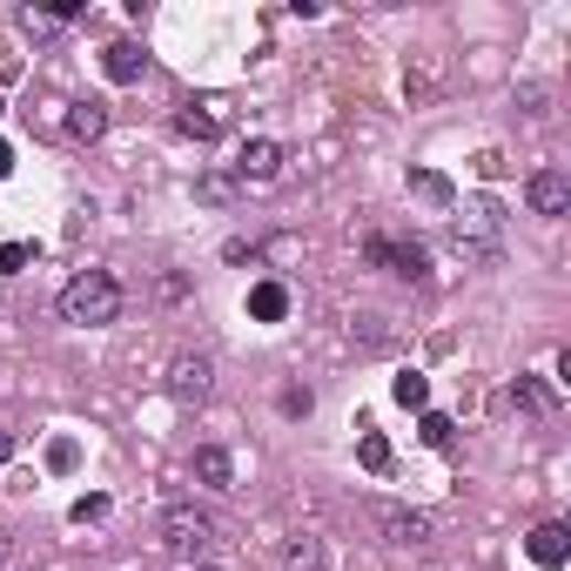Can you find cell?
Listing matches in <instances>:
<instances>
[{"mask_svg": "<svg viewBox=\"0 0 571 571\" xmlns=\"http://www.w3.org/2000/svg\"><path fill=\"white\" fill-rule=\"evenodd\" d=\"M182 571H235V564H222V558H202V564H182Z\"/></svg>", "mask_w": 571, "mask_h": 571, "instance_id": "1f68e13d", "label": "cell"}, {"mask_svg": "<svg viewBox=\"0 0 571 571\" xmlns=\"http://www.w3.org/2000/svg\"><path fill=\"white\" fill-rule=\"evenodd\" d=\"M8 176H14V148H8V141H0V182H8Z\"/></svg>", "mask_w": 571, "mask_h": 571, "instance_id": "4dcf8cb0", "label": "cell"}, {"mask_svg": "<svg viewBox=\"0 0 571 571\" xmlns=\"http://www.w3.org/2000/svg\"><path fill=\"white\" fill-rule=\"evenodd\" d=\"M417 437H424L431 451H451V444H457V424H451L444 411H424V417H417Z\"/></svg>", "mask_w": 571, "mask_h": 571, "instance_id": "44dd1931", "label": "cell"}, {"mask_svg": "<svg viewBox=\"0 0 571 571\" xmlns=\"http://www.w3.org/2000/svg\"><path fill=\"white\" fill-rule=\"evenodd\" d=\"M525 417H551L558 411V383H544V377H511V390H505Z\"/></svg>", "mask_w": 571, "mask_h": 571, "instance_id": "5bb4252c", "label": "cell"}, {"mask_svg": "<svg viewBox=\"0 0 571 571\" xmlns=\"http://www.w3.org/2000/svg\"><path fill=\"white\" fill-rule=\"evenodd\" d=\"M21 28H28V34L41 41V34H54L61 21H54V8H21Z\"/></svg>", "mask_w": 571, "mask_h": 571, "instance_id": "d4e9b609", "label": "cell"}, {"mask_svg": "<svg viewBox=\"0 0 571 571\" xmlns=\"http://www.w3.org/2000/svg\"><path fill=\"white\" fill-rule=\"evenodd\" d=\"M155 538H161V558L202 564V558H215L222 525H215V511H202V505H169V511H161V525H155Z\"/></svg>", "mask_w": 571, "mask_h": 571, "instance_id": "3957f363", "label": "cell"}, {"mask_svg": "<svg viewBox=\"0 0 571 571\" xmlns=\"http://www.w3.org/2000/svg\"><path fill=\"white\" fill-rule=\"evenodd\" d=\"M477 176H484V182H505V176H511V161H505L498 148H484V155H477Z\"/></svg>", "mask_w": 571, "mask_h": 571, "instance_id": "83f0119b", "label": "cell"}, {"mask_svg": "<svg viewBox=\"0 0 571 571\" xmlns=\"http://www.w3.org/2000/svg\"><path fill=\"white\" fill-rule=\"evenodd\" d=\"M390 396L403 403V411H431V377L424 370H396L390 377Z\"/></svg>", "mask_w": 571, "mask_h": 571, "instance_id": "ac0fdd59", "label": "cell"}, {"mask_svg": "<svg viewBox=\"0 0 571 571\" xmlns=\"http://www.w3.org/2000/svg\"><path fill=\"white\" fill-rule=\"evenodd\" d=\"M61 128L74 135V141H102L108 135V102H67V115H61Z\"/></svg>", "mask_w": 571, "mask_h": 571, "instance_id": "4fadbf2b", "label": "cell"}, {"mask_svg": "<svg viewBox=\"0 0 571 571\" xmlns=\"http://www.w3.org/2000/svg\"><path fill=\"white\" fill-rule=\"evenodd\" d=\"M189 470H195V484H202V491H235V457H229L222 444H202Z\"/></svg>", "mask_w": 571, "mask_h": 571, "instance_id": "7c38bea8", "label": "cell"}, {"mask_svg": "<svg viewBox=\"0 0 571 571\" xmlns=\"http://www.w3.org/2000/svg\"><path fill=\"white\" fill-rule=\"evenodd\" d=\"M250 316H256V322H283V316H289V289H283L276 276L256 283V289H250Z\"/></svg>", "mask_w": 571, "mask_h": 571, "instance_id": "e0dca14e", "label": "cell"}, {"mask_svg": "<svg viewBox=\"0 0 571 571\" xmlns=\"http://www.w3.org/2000/svg\"><path fill=\"white\" fill-rule=\"evenodd\" d=\"M309 403H316V396H309V390H296V383H289V390H283V396H276V411H283V417H309Z\"/></svg>", "mask_w": 571, "mask_h": 571, "instance_id": "4316f807", "label": "cell"}, {"mask_svg": "<svg viewBox=\"0 0 571 571\" xmlns=\"http://www.w3.org/2000/svg\"><path fill=\"white\" fill-rule=\"evenodd\" d=\"M102 74L115 81V88H135V81L148 74V47L141 41H108L102 47Z\"/></svg>", "mask_w": 571, "mask_h": 571, "instance_id": "30bf717a", "label": "cell"}, {"mask_svg": "<svg viewBox=\"0 0 571 571\" xmlns=\"http://www.w3.org/2000/svg\"><path fill=\"white\" fill-rule=\"evenodd\" d=\"M370 531H377L390 551H417V544H431V538H437L431 511H417V505H396V498H377V505H370Z\"/></svg>", "mask_w": 571, "mask_h": 571, "instance_id": "277c9868", "label": "cell"}, {"mask_svg": "<svg viewBox=\"0 0 571 571\" xmlns=\"http://www.w3.org/2000/svg\"><path fill=\"white\" fill-rule=\"evenodd\" d=\"M8 551H14V544H8V531H0V558H8Z\"/></svg>", "mask_w": 571, "mask_h": 571, "instance_id": "d6a6232c", "label": "cell"}, {"mask_svg": "<svg viewBox=\"0 0 571 571\" xmlns=\"http://www.w3.org/2000/svg\"><path fill=\"white\" fill-rule=\"evenodd\" d=\"M0 464H14V431L0 424Z\"/></svg>", "mask_w": 571, "mask_h": 571, "instance_id": "f546056e", "label": "cell"}, {"mask_svg": "<svg viewBox=\"0 0 571 571\" xmlns=\"http://www.w3.org/2000/svg\"><path fill=\"white\" fill-rule=\"evenodd\" d=\"M229 121H235V108H229V95H195V102H182L176 108V135H189V141H222L229 135Z\"/></svg>", "mask_w": 571, "mask_h": 571, "instance_id": "8992f818", "label": "cell"}, {"mask_svg": "<svg viewBox=\"0 0 571 571\" xmlns=\"http://www.w3.org/2000/svg\"><path fill=\"white\" fill-rule=\"evenodd\" d=\"M411 189H417L424 202H437L444 215L457 209V189H451V176H437V169H411Z\"/></svg>", "mask_w": 571, "mask_h": 571, "instance_id": "d6986e66", "label": "cell"}, {"mask_svg": "<svg viewBox=\"0 0 571 571\" xmlns=\"http://www.w3.org/2000/svg\"><path fill=\"white\" fill-rule=\"evenodd\" d=\"M363 263H370V269H390V276H403V283H431V250H424V242L370 235V242H363Z\"/></svg>", "mask_w": 571, "mask_h": 571, "instance_id": "5b68a950", "label": "cell"}, {"mask_svg": "<svg viewBox=\"0 0 571 571\" xmlns=\"http://www.w3.org/2000/svg\"><path fill=\"white\" fill-rule=\"evenodd\" d=\"M444 242H451V250H457L470 269H491V263L505 256V209H498L491 195H470V202H457V209H451Z\"/></svg>", "mask_w": 571, "mask_h": 571, "instance_id": "6da1fadb", "label": "cell"}, {"mask_svg": "<svg viewBox=\"0 0 571 571\" xmlns=\"http://www.w3.org/2000/svg\"><path fill=\"white\" fill-rule=\"evenodd\" d=\"M47 464H54V470H74V464H81V444H74V437H54V444H47Z\"/></svg>", "mask_w": 571, "mask_h": 571, "instance_id": "484cf974", "label": "cell"}, {"mask_svg": "<svg viewBox=\"0 0 571 571\" xmlns=\"http://www.w3.org/2000/svg\"><path fill=\"white\" fill-rule=\"evenodd\" d=\"M34 263V242H0V276H21Z\"/></svg>", "mask_w": 571, "mask_h": 571, "instance_id": "603a6c76", "label": "cell"}, {"mask_svg": "<svg viewBox=\"0 0 571 571\" xmlns=\"http://www.w3.org/2000/svg\"><path fill=\"white\" fill-rule=\"evenodd\" d=\"M67 518H74V525H102V518H108V498H102V491L74 498V505H67Z\"/></svg>", "mask_w": 571, "mask_h": 571, "instance_id": "cb8c5ba5", "label": "cell"}, {"mask_svg": "<svg viewBox=\"0 0 571 571\" xmlns=\"http://www.w3.org/2000/svg\"><path fill=\"white\" fill-rule=\"evenodd\" d=\"M350 337H357L363 350H390V343H396V330H390V316H377V309L350 322Z\"/></svg>", "mask_w": 571, "mask_h": 571, "instance_id": "ffe728a7", "label": "cell"}, {"mask_svg": "<svg viewBox=\"0 0 571 571\" xmlns=\"http://www.w3.org/2000/svg\"><path fill=\"white\" fill-rule=\"evenodd\" d=\"M518 102H525V115H544V88H538V81H525Z\"/></svg>", "mask_w": 571, "mask_h": 571, "instance_id": "f1b7e54d", "label": "cell"}, {"mask_svg": "<svg viewBox=\"0 0 571 571\" xmlns=\"http://www.w3.org/2000/svg\"><path fill=\"white\" fill-rule=\"evenodd\" d=\"M235 195H242L235 169H202V176H195V202H209V209H229Z\"/></svg>", "mask_w": 571, "mask_h": 571, "instance_id": "2e32d148", "label": "cell"}, {"mask_svg": "<svg viewBox=\"0 0 571 571\" xmlns=\"http://www.w3.org/2000/svg\"><path fill=\"white\" fill-rule=\"evenodd\" d=\"M283 161H289V148H283L276 135H250V141L235 148L229 169H235V182H242V189H250V182H276V176H283Z\"/></svg>", "mask_w": 571, "mask_h": 571, "instance_id": "52a82bcc", "label": "cell"}, {"mask_svg": "<svg viewBox=\"0 0 571 571\" xmlns=\"http://www.w3.org/2000/svg\"><path fill=\"white\" fill-rule=\"evenodd\" d=\"M276 558H283V571H330V558H322V538H316V531H289Z\"/></svg>", "mask_w": 571, "mask_h": 571, "instance_id": "9a60e30c", "label": "cell"}, {"mask_svg": "<svg viewBox=\"0 0 571 571\" xmlns=\"http://www.w3.org/2000/svg\"><path fill=\"white\" fill-rule=\"evenodd\" d=\"M209 390H215V363H209L202 350L169 357V396H176V403H202Z\"/></svg>", "mask_w": 571, "mask_h": 571, "instance_id": "ba28073f", "label": "cell"}, {"mask_svg": "<svg viewBox=\"0 0 571 571\" xmlns=\"http://www.w3.org/2000/svg\"><path fill=\"white\" fill-rule=\"evenodd\" d=\"M121 316V283L108 269H74L61 283V322H74V330H102V322Z\"/></svg>", "mask_w": 571, "mask_h": 571, "instance_id": "7a4b0ae2", "label": "cell"}, {"mask_svg": "<svg viewBox=\"0 0 571 571\" xmlns=\"http://www.w3.org/2000/svg\"><path fill=\"white\" fill-rule=\"evenodd\" d=\"M525 209L558 222V215L571 209V176H564V169H531V176H525Z\"/></svg>", "mask_w": 571, "mask_h": 571, "instance_id": "9c48e42d", "label": "cell"}, {"mask_svg": "<svg viewBox=\"0 0 571 571\" xmlns=\"http://www.w3.org/2000/svg\"><path fill=\"white\" fill-rule=\"evenodd\" d=\"M357 457H363V470H377V477H383V470H390V437L363 424V437H357Z\"/></svg>", "mask_w": 571, "mask_h": 571, "instance_id": "7402d4cb", "label": "cell"}, {"mask_svg": "<svg viewBox=\"0 0 571 571\" xmlns=\"http://www.w3.org/2000/svg\"><path fill=\"white\" fill-rule=\"evenodd\" d=\"M525 551H531V564H544V571H558V564L571 558V531H564L558 518H544V525H531V538H525Z\"/></svg>", "mask_w": 571, "mask_h": 571, "instance_id": "8fae6325", "label": "cell"}]
</instances>
